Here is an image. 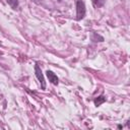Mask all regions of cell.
Masks as SVG:
<instances>
[{
  "mask_svg": "<svg viewBox=\"0 0 130 130\" xmlns=\"http://www.w3.org/2000/svg\"><path fill=\"white\" fill-rule=\"evenodd\" d=\"M106 102V98H104L103 95H101V96H99V98H96L95 100H94V105L96 106V107H99V106H101L103 103H105Z\"/></svg>",
  "mask_w": 130,
  "mask_h": 130,
  "instance_id": "4",
  "label": "cell"
},
{
  "mask_svg": "<svg viewBox=\"0 0 130 130\" xmlns=\"http://www.w3.org/2000/svg\"><path fill=\"white\" fill-rule=\"evenodd\" d=\"M105 1H106V0H93V3H94V5H95L96 7H101V6L104 5Z\"/></svg>",
  "mask_w": 130,
  "mask_h": 130,
  "instance_id": "6",
  "label": "cell"
},
{
  "mask_svg": "<svg viewBox=\"0 0 130 130\" xmlns=\"http://www.w3.org/2000/svg\"><path fill=\"white\" fill-rule=\"evenodd\" d=\"M85 15V5H84V2L82 0H77V3H76V19L77 20H80L84 17Z\"/></svg>",
  "mask_w": 130,
  "mask_h": 130,
  "instance_id": "1",
  "label": "cell"
},
{
  "mask_svg": "<svg viewBox=\"0 0 130 130\" xmlns=\"http://www.w3.org/2000/svg\"><path fill=\"white\" fill-rule=\"evenodd\" d=\"M46 74H47V76H48V78H49V81H50L51 83H53L54 85H57V84L59 83V79H58L57 75H56L53 71H51V70H47Z\"/></svg>",
  "mask_w": 130,
  "mask_h": 130,
  "instance_id": "3",
  "label": "cell"
},
{
  "mask_svg": "<svg viewBox=\"0 0 130 130\" xmlns=\"http://www.w3.org/2000/svg\"><path fill=\"white\" fill-rule=\"evenodd\" d=\"M7 1V3L13 8V9H16L17 8V6H18V1L17 0H6Z\"/></svg>",
  "mask_w": 130,
  "mask_h": 130,
  "instance_id": "5",
  "label": "cell"
},
{
  "mask_svg": "<svg viewBox=\"0 0 130 130\" xmlns=\"http://www.w3.org/2000/svg\"><path fill=\"white\" fill-rule=\"evenodd\" d=\"M35 72H36L37 78L39 79V81H40V83H41V85H42V89H45V88H46V81H45L44 75H43V73H42V71H41V68L39 67L38 64L35 66Z\"/></svg>",
  "mask_w": 130,
  "mask_h": 130,
  "instance_id": "2",
  "label": "cell"
},
{
  "mask_svg": "<svg viewBox=\"0 0 130 130\" xmlns=\"http://www.w3.org/2000/svg\"><path fill=\"white\" fill-rule=\"evenodd\" d=\"M98 39H100V40H101V42H103V41H104V39H103L102 37H100L99 35H96V34H92V41L96 42V40H98Z\"/></svg>",
  "mask_w": 130,
  "mask_h": 130,
  "instance_id": "7",
  "label": "cell"
},
{
  "mask_svg": "<svg viewBox=\"0 0 130 130\" xmlns=\"http://www.w3.org/2000/svg\"><path fill=\"white\" fill-rule=\"evenodd\" d=\"M58 1H61V0H58Z\"/></svg>",
  "mask_w": 130,
  "mask_h": 130,
  "instance_id": "8",
  "label": "cell"
}]
</instances>
